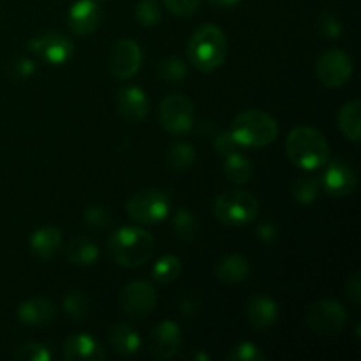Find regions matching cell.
Here are the masks:
<instances>
[{
  "label": "cell",
  "mask_w": 361,
  "mask_h": 361,
  "mask_svg": "<svg viewBox=\"0 0 361 361\" xmlns=\"http://www.w3.org/2000/svg\"><path fill=\"white\" fill-rule=\"evenodd\" d=\"M286 154L300 169L316 171L330 161V145L314 127H296L286 137Z\"/></svg>",
  "instance_id": "1"
},
{
  "label": "cell",
  "mask_w": 361,
  "mask_h": 361,
  "mask_svg": "<svg viewBox=\"0 0 361 361\" xmlns=\"http://www.w3.org/2000/svg\"><path fill=\"white\" fill-rule=\"evenodd\" d=\"M154 238L150 233L136 226H126L116 229L108 243L109 256L118 267L140 268L154 254Z\"/></svg>",
  "instance_id": "2"
},
{
  "label": "cell",
  "mask_w": 361,
  "mask_h": 361,
  "mask_svg": "<svg viewBox=\"0 0 361 361\" xmlns=\"http://www.w3.org/2000/svg\"><path fill=\"white\" fill-rule=\"evenodd\" d=\"M190 63L197 71L212 73L224 63L228 55V39L215 25H203L190 37L187 46Z\"/></svg>",
  "instance_id": "3"
},
{
  "label": "cell",
  "mask_w": 361,
  "mask_h": 361,
  "mask_svg": "<svg viewBox=\"0 0 361 361\" xmlns=\"http://www.w3.org/2000/svg\"><path fill=\"white\" fill-rule=\"evenodd\" d=\"M229 134L238 147L261 148L274 143L279 134V127L274 116L268 113L261 109H247L235 116Z\"/></svg>",
  "instance_id": "4"
},
{
  "label": "cell",
  "mask_w": 361,
  "mask_h": 361,
  "mask_svg": "<svg viewBox=\"0 0 361 361\" xmlns=\"http://www.w3.org/2000/svg\"><path fill=\"white\" fill-rule=\"evenodd\" d=\"M259 201L247 190H228L214 201V215L226 226H245L256 221Z\"/></svg>",
  "instance_id": "5"
},
{
  "label": "cell",
  "mask_w": 361,
  "mask_h": 361,
  "mask_svg": "<svg viewBox=\"0 0 361 361\" xmlns=\"http://www.w3.org/2000/svg\"><path fill=\"white\" fill-rule=\"evenodd\" d=\"M169 196L159 189H145L127 201V214L137 224H159L169 214Z\"/></svg>",
  "instance_id": "6"
},
{
  "label": "cell",
  "mask_w": 361,
  "mask_h": 361,
  "mask_svg": "<svg viewBox=\"0 0 361 361\" xmlns=\"http://www.w3.org/2000/svg\"><path fill=\"white\" fill-rule=\"evenodd\" d=\"M348 323V310L337 300H319L307 312V324L319 337H335Z\"/></svg>",
  "instance_id": "7"
},
{
  "label": "cell",
  "mask_w": 361,
  "mask_h": 361,
  "mask_svg": "<svg viewBox=\"0 0 361 361\" xmlns=\"http://www.w3.org/2000/svg\"><path fill=\"white\" fill-rule=\"evenodd\" d=\"M159 120L161 126L175 136L189 134L196 120V109L192 101L183 94H171L161 102L159 108Z\"/></svg>",
  "instance_id": "8"
},
{
  "label": "cell",
  "mask_w": 361,
  "mask_h": 361,
  "mask_svg": "<svg viewBox=\"0 0 361 361\" xmlns=\"http://www.w3.org/2000/svg\"><path fill=\"white\" fill-rule=\"evenodd\" d=\"M317 80L328 88H338L349 83L353 76V60L338 48L326 49L316 62Z\"/></svg>",
  "instance_id": "9"
},
{
  "label": "cell",
  "mask_w": 361,
  "mask_h": 361,
  "mask_svg": "<svg viewBox=\"0 0 361 361\" xmlns=\"http://www.w3.org/2000/svg\"><path fill=\"white\" fill-rule=\"evenodd\" d=\"M157 305V293L147 281L129 282L120 293V307L134 319H145L154 312Z\"/></svg>",
  "instance_id": "10"
},
{
  "label": "cell",
  "mask_w": 361,
  "mask_h": 361,
  "mask_svg": "<svg viewBox=\"0 0 361 361\" xmlns=\"http://www.w3.org/2000/svg\"><path fill=\"white\" fill-rule=\"evenodd\" d=\"M28 51L37 55L42 62L49 66H62L73 56L74 44L69 37L60 32H46L28 41Z\"/></svg>",
  "instance_id": "11"
},
{
  "label": "cell",
  "mask_w": 361,
  "mask_h": 361,
  "mask_svg": "<svg viewBox=\"0 0 361 361\" xmlns=\"http://www.w3.org/2000/svg\"><path fill=\"white\" fill-rule=\"evenodd\" d=\"M328 168L323 173L321 182V189L324 192L331 194V196H349L358 187V173L356 169L349 164L345 159H334V161L326 162Z\"/></svg>",
  "instance_id": "12"
},
{
  "label": "cell",
  "mask_w": 361,
  "mask_h": 361,
  "mask_svg": "<svg viewBox=\"0 0 361 361\" xmlns=\"http://www.w3.org/2000/svg\"><path fill=\"white\" fill-rule=\"evenodd\" d=\"M143 55L141 48L133 39H120L109 53V73L116 80H129L140 71Z\"/></svg>",
  "instance_id": "13"
},
{
  "label": "cell",
  "mask_w": 361,
  "mask_h": 361,
  "mask_svg": "<svg viewBox=\"0 0 361 361\" xmlns=\"http://www.w3.org/2000/svg\"><path fill=\"white\" fill-rule=\"evenodd\" d=\"M183 344L182 330L175 321L155 324L148 337V351L157 360H171L180 353Z\"/></svg>",
  "instance_id": "14"
},
{
  "label": "cell",
  "mask_w": 361,
  "mask_h": 361,
  "mask_svg": "<svg viewBox=\"0 0 361 361\" xmlns=\"http://www.w3.org/2000/svg\"><path fill=\"white\" fill-rule=\"evenodd\" d=\"M102 20V9L97 0H78L71 6L69 14H67V23H69L71 32L74 35L92 34L97 30L99 23Z\"/></svg>",
  "instance_id": "15"
},
{
  "label": "cell",
  "mask_w": 361,
  "mask_h": 361,
  "mask_svg": "<svg viewBox=\"0 0 361 361\" xmlns=\"http://www.w3.org/2000/svg\"><path fill=\"white\" fill-rule=\"evenodd\" d=\"M148 102L147 94L141 90L140 87H129L120 88L116 94V109H118L120 116L126 118L127 122H141L145 116L148 115Z\"/></svg>",
  "instance_id": "16"
},
{
  "label": "cell",
  "mask_w": 361,
  "mask_h": 361,
  "mask_svg": "<svg viewBox=\"0 0 361 361\" xmlns=\"http://www.w3.org/2000/svg\"><path fill=\"white\" fill-rule=\"evenodd\" d=\"M62 353L67 361H101L106 358L102 345L88 334H78L67 338Z\"/></svg>",
  "instance_id": "17"
},
{
  "label": "cell",
  "mask_w": 361,
  "mask_h": 361,
  "mask_svg": "<svg viewBox=\"0 0 361 361\" xmlns=\"http://www.w3.org/2000/svg\"><path fill=\"white\" fill-rule=\"evenodd\" d=\"M245 316L256 330H268L279 317L277 302L267 295H254L245 303Z\"/></svg>",
  "instance_id": "18"
},
{
  "label": "cell",
  "mask_w": 361,
  "mask_h": 361,
  "mask_svg": "<svg viewBox=\"0 0 361 361\" xmlns=\"http://www.w3.org/2000/svg\"><path fill=\"white\" fill-rule=\"evenodd\" d=\"M56 317L55 303L46 298H30L18 307V319L27 326H46Z\"/></svg>",
  "instance_id": "19"
},
{
  "label": "cell",
  "mask_w": 361,
  "mask_h": 361,
  "mask_svg": "<svg viewBox=\"0 0 361 361\" xmlns=\"http://www.w3.org/2000/svg\"><path fill=\"white\" fill-rule=\"evenodd\" d=\"M62 245V233L55 226H42L30 236V249L41 259H49Z\"/></svg>",
  "instance_id": "20"
},
{
  "label": "cell",
  "mask_w": 361,
  "mask_h": 361,
  "mask_svg": "<svg viewBox=\"0 0 361 361\" xmlns=\"http://www.w3.org/2000/svg\"><path fill=\"white\" fill-rule=\"evenodd\" d=\"M250 274V264L240 254H228L222 257L215 268V275L221 282L228 286H236L245 281Z\"/></svg>",
  "instance_id": "21"
},
{
  "label": "cell",
  "mask_w": 361,
  "mask_h": 361,
  "mask_svg": "<svg viewBox=\"0 0 361 361\" xmlns=\"http://www.w3.org/2000/svg\"><path fill=\"white\" fill-rule=\"evenodd\" d=\"M109 345L120 356H133L140 351L141 338L130 324L118 323L109 330Z\"/></svg>",
  "instance_id": "22"
},
{
  "label": "cell",
  "mask_w": 361,
  "mask_h": 361,
  "mask_svg": "<svg viewBox=\"0 0 361 361\" xmlns=\"http://www.w3.org/2000/svg\"><path fill=\"white\" fill-rule=\"evenodd\" d=\"M66 256L74 267H90V264L97 263L99 247L87 236H78V238L71 240V243L67 245Z\"/></svg>",
  "instance_id": "23"
},
{
  "label": "cell",
  "mask_w": 361,
  "mask_h": 361,
  "mask_svg": "<svg viewBox=\"0 0 361 361\" xmlns=\"http://www.w3.org/2000/svg\"><path fill=\"white\" fill-rule=\"evenodd\" d=\"M361 102L358 99L348 101L341 108L337 116V123L341 133L348 137L349 141L358 145L360 143V126H361Z\"/></svg>",
  "instance_id": "24"
},
{
  "label": "cell",
  "mask_w": 361,
  "mask_h": 361,
  "mask_svg": "<svg viewBox=\"0 0 361 361\" xmlns=\"http://www.w3.org/2000/svg\"><path fill=\"white\" fill-rule=\"evenodd\" d=\"M222 171H224V176L229 182L236 183V185H243V183H247L252 178L254 168L252 162L245 155L238 154V152H233V154L226 155Z\"/></svg>",
  "instance_id": "25"
},
{
  "label": "cell",
  "mask_w": 361,
  "mask_h": 361,
  "mask_svg": "<svg viewBox=\"0 0 361 361\" xmlns=\"http://www.w3.org/2000/svg\"><path fill=\"white\" fill-rule=\"evenodd\" d=\"M194 162H196V148L185 141L171 145L166 152V164L173 171H187L192 168Z\"/></svg>",
  "instance_id": "26"
},
{
  "label": "cell",
  "mask_w": 361,
  "mask_h": 361,
  "mask_svg": "<svg viewBox=\"0 0 361 361\" xmlns=\"http://www.w3.org/2000/svg\"><path fill=\"white\" fill-rule=\"evenodd\" d=\"M180 271H182V261H180V257L168 254V256H162L154 264V268H152V277L159 284H171V282H175L180 277Z\"/></svg>",
  "instance_id": "27"
},
{
  "label": "cell",
  "mask_w": 361,
  "mask_h": 361,
  "mask_svg": "<svg viewBox=\"0 0 361 361\" xmlns=\"http://www.w3.org/2000/svg\"><path fill=\"white\" fill-rule=\"evenodd\" d=\"M173 229H175L176 236L183 242H194L200 235V222H197L196 215L190 214L185 208H180L173 219Z\"/></svg>",
  "instance_id": "28"
},
{
  "label": "cell",
  "mask_w": 361,
  "mask_h": 361,
  "mask_svg": "<svg viewBox=\"0 0 361 361\" xmlns=\"http://www.w3.org/2000/svg\"><path fill=\"white\" fill-rule=\"evenodd\" d=\"M321 190V182L316 178H310V176H300V178L295 180L291 187V192L295 196V200L298 201L300 204H309L316 203L317 196H319Z\"/></svg>",
  "instance_id": "29"
},
{
  "label": "cell",
  "mask_w": 361,
  "mask_h": 361,
  "mask_svg": "<svg viewBox=\"0 0 361 361\" xmlns=\"http://www.w3.org/2000/svg\"><path fill=\"white\" fill-rule=\"evenodd\" d=\"M63 310L73 321H83L90 312V300L85 293L71 291L63 296Z\"/></svg>",
  "instance_id": "30"
},
{
  "label": "cell",
  "mask_w": 361,
  "mask_h": 361,
  "mask_svg": "<svg viewBox=\"0 0 361 361\" xmlns=\"http://www.w3.org/2000/svg\"><path fill=\"white\" fill-rule=\"evenodd\" d=\"M14 358L20 361H49L53 358V353L48 345L39 344V342H27L18 348Z\"/></svg>",
  "instance_id": "31"
},
{
  "label": "cell",
  "mask_w": 361,
  "mask_h": 361,
  "mask_svg": "<svg viewBox=\"0 0 361 361\" xmlns=\"http://www.w3.org/2000/svg\"><path fill=\"white\" fill-rule=\"evenodd\" d=\"M134 14L143 27H155V25L161 23L162 18L161 7L154 0H141L134 9Z\"/></svg>",
  "instance_id": "32"
},
{
  "label": "cell",
  "mask_w": 361,
  "mask_h": 361,
  "mask_svg": "<svg viewBox=\"0 0 361 361\" xmlns=\"http://www.w3.org/2000/svg\"><path fill=\"white\" fill-rule=\"evenodd\" d=\"M229 361H263L267 360L264 353L254 342L243 341L236 344L228 355Z\"/></svg>",
  "instance_id": "33"
},
{
  "label": "cell",
  "mask_w": 361,
  "mask_h": 361,
  "mask_svg": "<svg viewBox=\"0 0 361 361\" xmlns=\"http://www.w3.org/2000/svg\"><path fill=\"white\" fill-rule=\"evenodd\" d=\"M161 76L164 78L168 83H180L185 80L187 76V66L176 56H169V59L162 60L161 63Z\"/></svg>",
  "instance_id": "34"
},
{
  "label": "cell",
  "mask_w": 361,
  "mask_h": 361,
  "mask_svg": "<svg viewBox=\"0 0 361 361\" xmlns=\"http://www.w3.org/2000/svg\"><path fill=\"white\" fill-rule=\"evenodd\" d=\"M317 28H319L321 35L326 39H338L342 34L341 20L335 16L331 11H324L317 18Z\"/></svg>",
  "instance_id": "35"
},
{
  "label": "cell",
  "mask_w": 361,
  "mask_h": 361,
  "mask_svg": "<svg viewBox=\"0 0 361 361\" xmlns=\"http://www.w3.org/2000/svg\"><path fill=\"white\" fill-rule=\"evenodd\" d=\"M85 222H87L88 228L92 229H106L111 224V217H109V212L102 207H90L85 212Z\"/></svg>",
  "instance_id": "36"
},
{
  "label": "cell",
  "mask_w": 361,
  "mask_h": 361,
  "mask_svg": "<svg viewBox=\"0 0 361 361\" xmlns=\"http://www.w3.org/2000/svg\"><path fill=\"white\" fill-rule=\"evenodd\" d=\"M200 2L201 0H164V6L175 16L185 18L196 13V9L200 7Z\"/></svg>",
  "instance_id": "37"
},
{
  "label": "cell",
  "mask_w": 361,
  "mask_h": 361,
  "mask_svg": "<svg viewBox=\"0 0 361 361\" xmlns=\"http://www.w3.org/2000/svg\"><path fill=\"white\" fill-rule=\"evenodd\" d=\"M9 71L16 80H23V78H28L34 74L35 63L32 62L30 59L20 56V59H14L13 62L9 63Z\"/></svg>",
  "instance_id": "38"
},
{
  "label": "cell",
  "mask_w": 361,
  "mask_h": 361,
  "mask_svg": "<svg viewBox=\"0 0 361 361\" xmlns=\"http://www.w3.org/2000/svg\"><path fill=\"white\" fill-rule=\"evenodd\" d=\"M214 147L215 150H217V154L221 155H229L233 154V152H236V148H238V145L235 143V140H233V136L229 133H221L217 137H215L214 141Z\"/></svg>",
  "instance_id": "39"
},
{
  "label": "cell",
  "mask_w": 361,
  "mask_h": 361,
  "mask_svg": "<svg viewBox=\"0 0 361 361\" xmlns=\"http://www.w3.org/2000/svg\"><path fill=\"white\" fill-rule=\"evenodd\" d=\"M345 293H348L349 300L353 302V305L360 307L361 305V275L360 271L353 274L349 277L348 284H345Z\"/></svg>",
  "instance_id": "40"
},
{
  "label": "cell",
  "mask_w": 361,
  "mask_h": 361,
  "mask_svg": "<svg viewBox=\"0 0 361 361\" xmlns=\"http://www.w3.org/2000/svg\"><path fill=\"white\" fill-rule=\"evenodd\" d=\"M257 238L263 240V242L267 243H271L277 240V228H275V224H271V222H261L259 226H257Z\"/></svg>",
  "instance_id": "41"
},
{
  "label": "cell",
  "mask_w": 361,
  "mask_h": 361,
  "mask_svg": "<svg viewBox=\"0 0 361 361\" xmlns=\"http://www.w3.org/2000/svg\"><path fill=\"white\" fill-rule=\"evenodd\" d=\"M210 2L217 7H233V6H236L240 0H210Z\"/></svg>",
  "instance_id": "42"
},
{
  "label": "cell",
  "mask_w": 361,
  "mask_h": 361,
  "mask_svg": "<svg viewBox=\"0 0 361 361\" xmlns=\"http://www.w3.org/2000/svg\"><path fill=\"white\" fill-rule=\"evenodd\" d=\"M97 2H108V0H97Z\"/></svg>",
  "instance_id": "43"
}]
</instances>
